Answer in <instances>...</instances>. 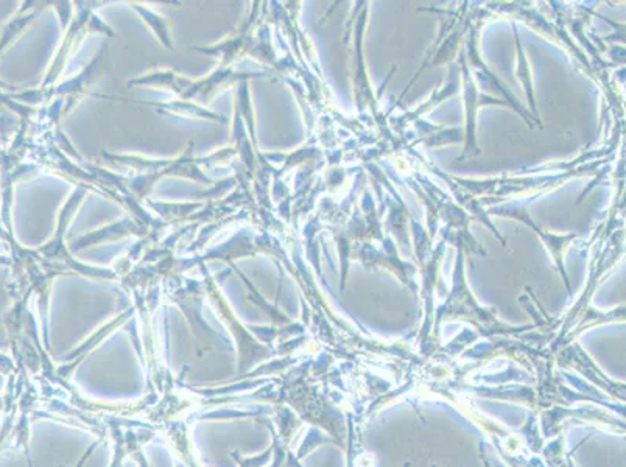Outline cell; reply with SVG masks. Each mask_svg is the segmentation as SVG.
I'll return each instance as SVG.
<instances>
[{
    "label": "cell",
    "mask_w": 626,
    "mask_h": 467,
    "mask_svg": "<svg viewBox=\"0 0 626 467\" xmlns=\"http://www.w3.org/2000/svg\"><path fill=\"white\" fill-rule=\"evenodd\" d=\"M99 444H100V441H95V443H92L91 446H89L88 449L85 450V453L81 455L80 460H78L77 466L75 467L85 466L86 461H88L89 458L92 457V453H94L95 450H97V447H99ZM25 452H27V463H29V467H33L32 458H30L29 447L25 449Z\"/></svg>",
    "instance_id": "4"
},
{
    "label": "cell",
    "mask_w": 626,
    "mask_h": 467,
    "mask_svg": "<svg viewBox=\"0 0 626 467\" xmlns=\"http://www.w3.org/2000/svg\"><path fill=\"white\" fill-rule=\"evenodd\" d=\"M432 467H438V466H435V464H433V466H432Z\"/></svg>",
    "instance_id": "6"
},
{
    "label": "cell",
    "mask_w": 626,
    "mask_h": 467,
    "mask_svg": "<svg viewBox=\"0 0 626 467\" xmlns=\"http://www.w3.org/2000/svg\"><path fill=\"white\" fill-rule=\"evenodd\" d=\"M273 450H275V447L271 443V446L264 453H259V455H254V457H243L242 453L237 452V450L229 452V455L240 467H265L273 460Z\"/></svg>",
    "instance_id": "3"
},
{
    "label": "cell",
    "mask_w": 626,
    "mask_h": 467,
    "mask_svg": "<svg viewBox=\"0 0 626 467\" xmlns=\"http://www.w3.org/2000/svg\"><path fill=\"white\" fill-rule=\"evenodd\" d=\"M271 436H273V460H271V466L265 467H304L299 461L298 455L290 450L289 443H285L284 439L275 432L273 425L268 424Z\"/></svg>",
    "instance_id": "2"
},
{
    "label": "cell",
    "mask_w": 626,
    "mask_h": 467,
    "mask_svg": "<svg viewBox=\"0 0 626 467\" xmlns=\"http://www.w3.org/2000/svg\"><path fill=\"white\" fill-rule=\"evenodd\" d=\"M124 424L125 422L117 421V419L110 422L111 436H113V461L110 467H122L128 455L133 457L134 453L142 450V447L148 441H152L155 435V432L148 427L141 430H134L133 427L124 429Z\"/></svg>",
    "instance_id": "1"
},
{
    "label": "cell",
    "mask_w": 626,
    "mask_h": 467,
    "mask_svg": "<svg viewBox=\"0 0 626 467\" xmlns=\"http://www.w3.org/2000/svg\"><path fill=\"white\" fill-rule=\"evenodd\" d=\"M134 461L139 464V467H152L150 463H148L147 457H145L144 452L139 450V452L134 453L133 455Z\"/></svg>",
    "instance_id": "5"
}]
</instances>
